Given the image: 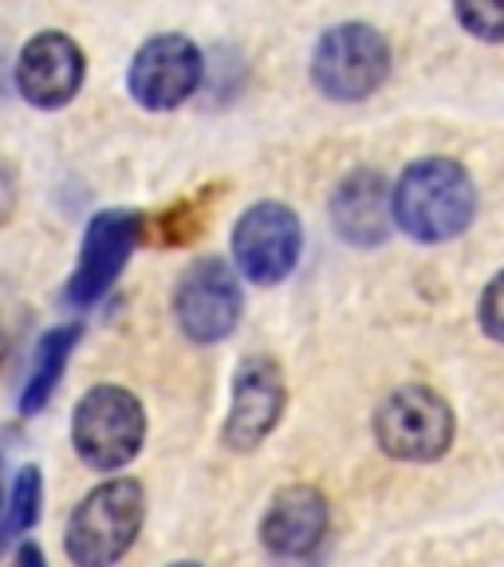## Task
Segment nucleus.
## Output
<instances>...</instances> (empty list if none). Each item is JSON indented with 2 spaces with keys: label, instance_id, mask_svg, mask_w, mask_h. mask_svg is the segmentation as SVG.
Masks as SVG:
<instances>
[{
  "label": "nucleus",
  "instance_id": "5",
  "mask_svg": "<svg viewBox=\"0 0 504 567\" xmlns=\"http://www.w3.org/2000/svg\"><path fill=\"white\" fill-rule=\"evenodd\" d=\"M374 437L390 457L434 461L453 442V414L430 386H402L374 414Z\"/></svg>",
  "mask_w": 504,
  "mask_h": 567
},
{
  "label": "nucleus",
  "instance_id": "3",
  "mask_svg": "<svg viewBox=\"0 0 504 567\" xmlns=\"http://www.w3.org/2000/svg\"><path fill=\"white\" fill-rule=\"evenodd\" d=\"M71 442L91 470L115 473L138 457L146 442V414L142 402L123 386L88 390L71 417Z\"/></svg>",
  "mask_w": 504,
  "mask_h": 567
},
{
  "label": "nucleus",
  "instance_id": "9",
  "mask_svg": "<svg viewBox=\"0 0 504 567\" xmlns=\"http://www.w3.org/2000/svg\"><path fill=\"white\" fill-rule=\"evenodd\" d=\"M202 71V52L186 35H154L131 63V95L151 111H174L197 91Z\"/></svg>",
  "mask_w": 504,
  "mask_h": 567
},
{
  "label": "nucleus",
  "instance_id": "2",
  "mask_svg": "<svg viewBox=\"0 0 504 567\" xmlns=\"http://www.w3.org/2000/svg\"><path fill=\"white\" fill-rule=\"evenodd\" d=\"M142 516H146V496L138 481L119 477L91 488L68 520V536H63L68 559L80 567L119 564L138 536Z\"/></svg>",
  "mask_w": 504,
  "mask_h": 567
},
{
  "label": "nucleus",
  "instance_id": "14",
  "mask_svg": "<svg viewBox=\"0 0 504 567\" xmlns=\"http://www.w3.org/2000/svg\"><path fill=\"white\" fill-rule=\"evenodd\" d=\"M75 343H80V323H63V328H52L40 339L35 359H32V374H28L24 394H20V410H24V414H40V410L52 402Z\"/></svg>",
  "mask_w": 504,
  "mask_h": 567
},
{
  "label": "nucleus",
  "instance_id": "16",
  "mask_svg": "<svg viewBox=\"0 0 504 567\" xmlns=\"http://www.w3.org/2000/svg\"><path fill=\"white\" fill-rule=\"evenodd\" d=\"M457 20L477 40H504V0H473L457 4Z\"/></svg>",
  "mask_w": 504,
  "mask_h": 567
},
{
  "label": "nucleus",
  "instance_id": "20",
  "mask_svg": "<svg viewBox=\"0 0 504 567\" xmlns=\"http://www.w3.org/2000/svg\"><path fill=\"white\" fill-rule=\"evenodd\" d=\"M0 354H4V339H0Z\"/></svg>",
  "mask_w": 504,
  "mask_h": 567
},
{
  "label": "nucleus",
  "instance_id": "8",
  "mask_svg": "<svg viewBox=\"0 0 504 567\" xmlns=\"http://www.w3.org/2000/svg\"><path fill=\"white\" fill-rule=\"evenodd\" d=\"M138 237H142V217L131 209H106L91 217L88 233H83L80 265H75L68 284L71 308H88V303L103 300L106 288L119 280V272L131 260Z\"/></svg>",
  "mask_w": 504,
  "mask_h": 567
},
{
  "label": "nucleus",
  "instance_id": "15",
  "mask_svg": "<svg viewBox=\"0 0 504 567\" xmlns=\"http://www.w3.org/2000/svg\"><path fill=\"white\" fill-rule=\"evenodd\" d=\"M40 496H44L40 470H35V465H24V470L17 473V485H12V493H9V508H4V516H0V551L35 524V516H40Z\"/></svg>",
  "mask_w": 504,
  "mask_h": 567
},
{
  "label": "nucleus",
  "instance_id": "11",
  "mask_svg": "<svg viewBox=\"0 0 504 567\" xmlns=\"http://www.w3.org/2000/svg\"><path fill=\"white\" fill-rule=\"evenodd\" d=\"M284 414V379L272 359H245L233 379V410L225 422V442L233 450H253L276 430Z\"/></svg>",
  "mask_w": 504,
  "mask_h": 567
},
{
  "label": "nucleus",
  "instance_id": "10",
  "mask_svg": "<svg viewBox=\"0 0 504 567\" xmlns=\"http://www.w3.org/2000/svg\"><path fill=\"white\" fill-rule=\"evenodd\" d=\"M83 52L80 44L63 32H40L24 44L17 60V87L40 111L71 103L83 87Z\"/></svg>",
  "mask_w": 504,
  "mask_h": 567
},
{
  "label": "nucleus",
  "instance_id": "17",
  "mask_svg": "<svg viewBox=\"0 0 504 567\" xmlns=\"http://www.w3.org/2000/svg\"><path fill=\"white\" fill-rule=\"evenodd\" d=\"M481 328L488 331V339L504 343V272L493 276V284L481 296Z\"/></svg>",
  "mask_w": 504,
  "mask_h": 567
},
{
  "label": "nucleus",
  "instance_id": "12",
  "mask_svg": "<svg viewBox=\"0 0 504 567\" xmlns=\"http://www.w3.org/2000/svg\"><path fill=\"white\" fill-rule=\"evenodd\" d=\"M328 532V501L308 485L284 488L260 524V540L276 559H308Z\"/></svg>",
  "mask_w": 504,
  "mask_h": 567
},
{
  "label": "nucleus",
  "instance_id": "6",
  "mask_svg": "<svg viewBox=\"0 0 504 567\" xmlns=\"http://www.w3.org/2000/svg\"><path fill=\"white\" fill-rule=\"evenodd\" d=\"M177 328L194 343H217L240 319V284L233 268L217 257H202L182 272L174 292Z\"/></svg>",
  "mask_w": 504,
  "mask_h": 567
},
{
  "label": "nucleus",
  "instance_id": "13",
  "mask_svg": "<svg viewBox=\"0 0 504 567\" xmlns=\"http://www.w3.org/2000/svg\"><path fill=\"white\" fill-rule=\"evenodd\" d=\"M390 217H394V205H390L382 177L371 169L351 174L331 197V221H336L339 237L359 248L379 245L390 233Z\"/></svg>",
  "mask_w": 504,
  "mask_h": 567
},
{
  "label": "nucleus",
  "instance_id": "7",
  "mask_svg": "<svg viewBox=\"0 0 504 567\" xmlns=\"http://www.w3.org/2000/svg\"><path fill=\"white\" fill-rule=\"evenodd\" d=\"M300 217L280 202L253 205L233 229V257L253 284H280L300 260Z\"/></svg>",
  "mask_w": 504,
  "mask_h": 567
},
{
  "label": "nucleus",
  "instance_id": "19",
  "mask_svg": "<svg viewBox=\"0 0 504 567\" xmlns=\"http://www.w3.org/2000/svg\"><path fill=\"white\" fill-rule=\"evenodd\" d=\"M169 567H202V564H169Z\"/></svg>",
  "mask_w": 504,
  "mask_h": 567
},
{
  "label": "nucleus",
  "instance_id": "1",
  "mask_svg": "<svg viewBox=\"0 0 504 567\" xmlns=\"http://www.w3.org/2000/svg\"><path fill=\"white\" fill-rule=\"evenodd\" d=\"M394 221L414 240H453L470 229L477 213L473 177L450 158H422L399 177V189L390 197Z\"/></svg>",
  "mask_w": 504,
  "mask_h": 567
},
{
  "label": "nucleus",
  "instance_id": "4",
  "mask_svg": "<svg viewBox=\"0 0 504 567\" xmlns=\"http://www.w3.org/2000/svg\"><path fill=\"white\" fill-rule=\"evenodd\" d=\"M390 71V48L371 24H336L319 35L311 55V83L336 103H354L382 87Z\"/></svg>",
  "mask_w": 504,
  "mask_h": 567
},
{
  "label": "nucleus",
  "instance_id": "18",
  "mask_svg": "<svg viewBox=\"0 0 504 567\" xmlns=\"http://www.w3.org/2000/svg\"><path fill=\"white\" fill-rule=\"evenodd\" d=\"M17 567H48V559H44V551L35 548V544H20Z\"/></svg>",
  "mask_w": 504,
  "mask_h": 567
}]
</instances>
